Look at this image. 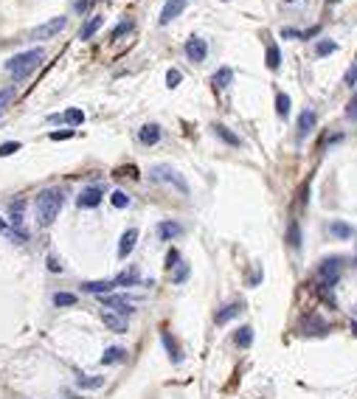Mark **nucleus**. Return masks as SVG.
Wrapping results in <instances>:
<instances>
[{"label":"nucleus","instance_id":"ea45409f","mask_svg":"<svg viewBox=\"0 0 357 399\" xmlns=\"http://www.w3.org/2000/svg\"><path fill=\"white\" fill-rule=\"evenodd\" d=\"M73 138V129H57V132H51V141H68Z\"/></svg>","mask_w":357,"mask_h":399},{"label":"nucleus","instance_id":"c85d7f7f","mask_svg":"<svg viewBox=\"0 0 357 399\" xmlns=\"http://www.w3.org/2000/svg\"><path fill=\"white\" fill-rule=\"evenodd\" d=\"M276 116L278 118L290 116V96H287V93H278V96H276Z\"/></svg>","mask_w":357,"mask_h":399},{"label":"nucleus","instance_id":"c03bdc74","mask_svg":"<svg viewBox=\"0 0 357 399\" xmlns=\"http://www.w3.org/2000/svg\"><path fill=\"white\" fill-rule=\"evenodd\" d=\"M48 270L51 273H62V264L57 261V256H48Z\"/></svg>","mask_w":357,"mask_h":399},{"label":"nucleus","instance_id":"473e14b6","mask_svg":"<svg viewBox=\"0 0 357 399\" xmlns=\"http://www.w3.org/2000/svg\"><path fill=\"white\" fill-rule=\"evenodd\" d=\"M62 121H68V124H82V121H85V112L76 110V107H70V110H65Z\"/></svg>","mask_w":357,"mask_h":399},{"label":"nucleus","instance_id":"e433bc0d","mask_svg":"<svg viewBox=\"0 0 357 399\" xmlns=\"http://www.w3.org/2000/svg\"><path fill=\"white\" fill-rule=\"evenodd\" d=\"M177 264H180V253H177V250H175V248H172V250H169V253H166V270H169V273H172V270H175V267H177Z\"/></svg>","mask_w":357,"mask_h":399},{"label":"nucleus","instance_id":"393cba45","mask_svg":"<svg viewBox=\"0 0 357 399\" xmlns=\"http://www.w3.org/2000/svg\"><path fill=\"white\" fill-rule=\"evenodd\" d=\"M23 208H26V200H14L9 205V219H11V225H14V228H23Z\"/></svg>","mask_w":357,"mask_h":399},{"label":"nucleus","instance_id":"bb28decb","mask_svg":"<svg viewBox=\"0 0 357 399\" xmlns=\"http://www.w3.org/2000/svg\"><path fill=\"white\" fill-rule=\"evenodd\" d=\"M76 385H79V388H87V391H96L104 385V377H85V374H79V377H76Z\"/></svg>","mask_w":357,"mask_h":399},{"label":"nucleus","instance_id":"aec40b11","mask_svg":"<svg viewBox=\"0 0 357 399\" xmlns=\"http://www.w3.org/2000/svg\"><path fill=\"white\" fill-rule=\"evenodd\" d=\"M127 360V349H121V346H110L102 354V366H116V363H124Z\"/></svg>","mask_w":357,"mask_h":399},{"label":"nucleus","instance_id":"37998d69","mask_svg":"<svg viewBox=\"0 0 357 399\" xmlns=\"http://www.w3.org/2000/svg\"><path fill=\"white\" fill-rule=\"evenodd\" d=\"M87 6H90V0H73V11H76V14H85Z\"/></svg>","mask_w":357,"mask_h":399},{"label":"nucleus","instance_id":"5701e85b","mask_svg":"<svg viewBox=\"0 0 357 399\" xmlns=\"http://www.w3.org/2000/svg\"><path fill=\"white\" fill-rule=\"evenodd\" d=\"M102 23H104V17H102V14H93V17H90V20H87V23H85V26H82L79 37H82V40H90V37H93V34H96V31H99V28H102Z\"/></svg>","mask_w":357,"mask_h":399},{"label":"nucleus","instance_id":"c9c22d12","mask_svg":"<svg viewBox=\"0 0 357 399\" xmlns=\"http://www.w3.org/2000/svg\"><path fill=\"white\" fill-rule=\"evenodd\" d=\"M180 79H183V73L177 68H172L169 73H166V87H172V90H175V87L180 85Z\"/></svg>","mask_w":357,"mask_h":399},{"label":"nucleus","instance_id":"1a4fd4ad","mask_svg":"<svg viewBox=\"0 0 357 399\" xmlns=\"http://www.w3.org/2000/svg\"><path fill=\"white\" fill-rule=\"evenodd\" d=\"M158 239L160 242H172V239H177V236H183V225L180 222H175V219H163V222H158Z\"/></svg>","mask_w":357,"mask_h":399},{"label":"nucleus","instance_id":"7ed1b4c3","mask_svg":"<svg viewBox=\"0 0 357 399\" xmlns=\"http://www.w3.org/2000/svg\"><path fill=\"white\" fill-rule=\"evenodd\" d=\"M149 177H152V180H158V183H166V186H175L180 194H189V192H192V188H189V183H186V177H183L177 169L166 166V163L152 166V169H149Z\"/></svg>","mask_w":357,"mask_h":399},{"label":"nucleus","instance_id":"dca6fc26","mask_svg":"<svg viewBox=\"0 0 357 399\" xmlns=\"http://www.w3.org/2000/svg\"><path fill=\"white\" fill-rule=\"evenodd\" d=\"M315 124H318V112L315 110H304L298 116V138H307L309 132L315 129Z\"/></svg>","mask_w":357,"mask_h":399},{"label":"nucleus","instance_id":"f257e3e1","mask_svg":"<svg viewBox=\"0 0 357 399\" xmlns=\"http://www.w3.org/2000/svg\"><path fill=\"white\" fill-rule=\"evenodd\" d=\"M34 205H37V222L51 225L65 205V192L62 188H43V192L37 194V202H34Z\"/></svg>","mask_w":357,"mask_h":399},{"label":"nucleus","instance_id":"0eeeda50","mask_svg":"<svg viewBox=\"0 0 357 399\" xmlns=\"http://www.w3.org/2000/svg\"><path fill=\"white\" fill-rule=\"evenodd\" d=\"M102 200H104L102 186H87V188H82V194L76 197V205L79 208H96Z\"/></svg>","mask_w":357,"mask_h":399},{"label":"nucleus","instance_id":"de8ad7c7","mask_svg":"<svg viewBox=\"0 0 357 399\" xmlns=\"http://www.w3.org/2000/svg\"><path fill=\"white\" fill-rule=\"evenodd\" d=\"M284 3H295V0H284Z\"/></svg>","mask_w":357,"mask_h":399},{"label":"nucleus","instance_id":"39448f33","mask_svg":"<svg viewBox=\"0 0 357 399\" xmlns=\"http://www.w3.org/2000/svg\"><path fill=\"white\" fill-rule=\"evenodd\" d=\"M65 26H68V17H53V20H48V23H43V26L34 28L31 40H51V37H57Z\"/></svg>","mask_w":357,"mask_h":399},{"label":"nucleus","instance_id":"f03ea898","mask_svg":"<svg viewBox=\"0 0 357 399\" xmlns=\"http://www.w3.org/2000/svg\"><path fill=\"white\" fill-rule=\"evenodd\" d=\"M45 59V51L43 48H31V51H23V53H14V56L6 62V70L14 76V82H23L26 76H31L34 70L40 68V62Z\"/></svg>","mask_w":357,"mask_h":399},{"label":"nucleus","instance_id":"3c124183","mask_svg":"<svg viewBox=\"0 0 357 399\" xmlns=\"http://www.w3.org/2000/svg\"><path fill=\"white\" fill-rule=\"evenodd\" d=\"M354 267H357V259H354Z\"/></svg>","mask_w":357,"mask_h":399},{"label":"nucleus","instance_id":"8fccbe9b","mask_svg":"<svg viewBox=\"0 0 357 399\" xmlns=\"http://www.w3.org/2000/svg\"><path fill=\"white\" fill-rule=\"evenodd\" d=\"M329 3H337V0H329Z\"/></svg>","mask_w":357,"mask_h":399},{"label":"nucleus","instance_id":"09e8293b","mask_svg":"<svg viewBox=\"0 0 357 399\" xmlns=\"http://www.w3.org/2000/svg\"><path fill=\"white\" fill-rule=\"evenodd\" d=\"M0 112H3V104H0Z\"/></svg>","mask_w":357,"mask_h":399},{"label":"nucleus","instance_id":"423d86ee","mask_svg":"<svg viewBox=\"0 0 357 399\" xmlns=\"http://www.w3.org/2000/svg\"><path fill=\"white\" fill-rule=\"evenodd\" d=\"M239 312H245V303H242V301H231V303H225V307H219L217 312H214V324L225 326V324H231Z\"/></svg>","mask_w":357,"mask_h":399},{"label":"nucleus","instance_id":"a211bd4d","mask_svg":"<svg viewBox=\"0 0 357 399\" xmlns=\"http://www.w3.org/2000/svg\"><path fill=\"white\" fill-rule=\"evenodd\" d=\"M214 135H217L222 144H228V146H242V138L231 127H225V124H214Z\"/></svg>","mask_w":357,"mask_h":399},{"label":"nucleus","instance_id":"6e6552de","mask_svg":"<svg viewBox=\"0 0 357 399\" xmlns=\"http://www.w3.org/2000/svg\"><path fill=\"white\" fill-rule=\"evenodd\" d=\"M186 56L192 59V62H205L208 56V45L203 37H189L186 40Z\"/></svg>","mask_w":357,"mask_h":399},{"label":"nucleus","instance_id":"f704fd0d","mask_svg":"<svg viewBox=\"0 0 357 399\" xmlns=\"http://www.w3.org/2000/svg\"><path fill=\"white\" fill-rule=\"evenodd\" d=\"M129 31H133V20H124V23H118V26L112 28V40L124 37V34H129Z\"/></svg>","mask_w":357,"mask_h":399},{"label":"nucleus","instance_id":"4be33fe9","mask_svg":"<svg viewBox=\"0 0 357 399\" xmlns=\"http://www.w3.org/2000/svg\"><path fill=\"white\" fill-rule=\"evenodd\" d=\"M82 290H85V293H93V295H110L112 290H116V284L112 281H87V284H82Z\"/></svg>","mask_w":357,"mask_h":399},{"label":"nucleus","instance_id":"f8f14e48","mask_svg":"<svg viewBox=\"0 0 357 399\" xmlns=\"http://www.w3.org/2000/svg\"><path fill=\"white\" fill-rule=\"evenodd\" d=\"M135 242H138V228H127L121 234V242H118V259H127L135 250Z\"/></svg>","mask_w":357,"mask_h":399},{"label":"nucleus","instance_id":"49530a36","mask_svg":"<svg viewBox=\"0 0 357 399\" xmlns=\"http://www.w3.org/2000/svg\"><path fill=\"white\" fill-rule=\"evenodd\" d=\"M3 231H6V222H3V217H0V234H3Z\"/></svg>","mask_w":357,"mask_h":399},{"label":"nucleus","instance_id":"20e7f679","mask_svg":"<svg viewBox=\"0 0 357 399\" xmlns=\"http://www.w3.org/2000/svg\"><path fill=\"white\" fill-rule=\"evenodd\" d=\"M99 301H102V307H107L110 312H116V315H121V318H127V315L135 312L133 301L124 298V295H99Z\"/></svg>","mask_w":357,"mask_h":399},{"label":"nucleus","instance_id":"2f4dec72","mask_svg":"<svg viewBox=\"0 0 357 399\" xmlns=\"http://www.w3.org/2000/svg\"><path fill=\"white\" fill-rule=\"evenodd\" d=\"M335 51H337V43H332V40H321L315 45V56H326V53H335Z\"/></svg>","mask_w":357,"mask_h":399},{"label":"nucleus","instance_id":"2eb2a0df","mask_svg":"<svg viewBox=\"0 0 357 399\" xmlns=\"http://www.w3.org/2000/svg\"><path fill=\"white\" fill-rule=\"evenodd\" d=\"M112 284H116V287H135V284H141L138 267H127V270H121L116 278H112Z\"/></svg>","mask_w":357,"mask_h":399},{"label":"nucleus","instance_id":"a878e982","mask_svg":"<svg viewBox=\"0 0 357 399\" xmlns=\"http://www.w3.org/2000/svg\"><path fill=\"white\" fill-rule=\"evenodd\" d=\"M265 62H267V68H270V70H278V65H281V51H278L276 43H267Z\"/></svg>","mask_w":357,"mask_h":399},{"label":"nucleus","instance_id":"412c9836","mask_svg":"<svg viewBox=\"0 0 357 399\" xmlns=\"http://www.w3.org/2000/svg\"><path fill=\"white\" fill-rule=\"evenodd\" d=\"M234 343L239 349H251L253 346V326H239L234 332Z\"/></svg>","mask_w":357,"mask_h":399},{"label":"nucleus","instance_id":"a18cd8bd","mask_svg":"<svg viewBox=\"0 0 357 399\" xmlns=\"http://www.w3.org/2000/svg\"><path fill=\"white\" fill-rule=\"evenodd\" d=\"M11 96H14V90H11V87H9V90H0V101H9Z\"/></svg>","mask_w":357,"mask_h":399},{"label":"nucleus","instance_id":"b1692460","mask_svg":"<svg viewBox=\"0 0 357 399\" xmlns=\"http://www.w3.org/2000/svg\"><path fill=\"white\" fill-rule=\"evenodd\" d=\"M287 245L293 250L301 248V225H298V219H290V225H287Z\"/></svg>","mask_w":357,"mask_h":399},{"label":"nucleus","instance_id":"58836bf2","mask_svg":"<svg viewBox=\"0 0 357 399\" xmlns=\"http://www.w3.org/2000/svg\"><path fill=\"white\" fill-rule=\"evenodd\" d=\"M9 236H11V242H17V245H23V242H28V234L23 228H11L9 231Z\"/></svg>","mask_w":357,"mask_h":399},{"label":"nucleus","instance_id":"4c0bfd02","mask_svg":"<svg viewBox=\"0 0 357 399\" xmlns=\"http://www.w3.org/2000/svg\"><path fill=\"white\" fill-rule=\"evenodd\" d=\"M17 149H20V144H17V141H6V144L0 146V158H9V155H14Z\"/></svg>","mask_w":357,"mask_h":399},{"label":"nucleus","instance_id":"ddd939ff","mask_svg":"<svg viewBox=\"0 0 357 399\" xmlns=\"http://www.w3.org/2000/svg\"><path fill=\"white\" fill-rule=\"evenodd\" d=\"M326 231H329V236L332 239H337V242H346V239H352V225L349 222H343V219H332L329 225H326Z\"/></svg>","mask_w":357,"mask_h":399},{"label":"nucleus","instance_id":"4468645a","mask_svg":"<svg viewBox=\"0 0 357 399\" xmlns=\"http://www.w3.org/2000/svg\"><path fill=\"white\" fill-rule=\"evenodd\" d=\"M102 324H104L110 332H116V335H124V332H127V318H121V315L110 312V309H104V312H102Z\"/></svg>","mask_w":357,"mask_h":399},{"label":"nucleus","instance_id":"7c9ffc66","mask_svg":"<svg viewBox=\"0 0 357 399\" xmlns=\"http://www.w3.org/2000/svg\"><path fill=\"white\" fill-rule=\"evenodd\" d=\"M76 295L73 293H57L53 295V307H76Z\"/></svg>","mask_w":357,"mask_h":399},{"label":"nucleus","instance_id":"72a5a7b5","mask_svg":"<svg viewBox=\"0 0 357 399\" xmlns=\"http://www.w3.org/2000/svg\"><path fill=\"white\" fill-rule=\"evenodd\" d=\"M110 202H112V208H127V205H129V194L112 192V194H110Z\"/></svg>","mask_w":357,"mask_h":399},{"label":"nucleus","instance_id":"9b49d317","mask_svg":"<svg viewBox=\"0 0 357 399\" xmlns=\"http://www.w3.org/2000/svg\"><path fill=\"white\" fill-rule=\"evenodd\" d=\"M160 340H163L166 354H169V360H172V363H180V360H183V354H180V343H177V337L172 335L169 329H160Z\"/></svg>","mask_w":357,"mask_h":399},{"label":"nucleus","instance_id":"a19ab883","mask_svg":"<svg viewBox=\"0 0 357 399\" xmlns=\"http://www.w3.org/2000/svg\"><path fill=\"white\" fill-rule=\"evenodd\" d=\"M346 85H349V87H357V62L346 70Z\"/></svg>","mask_w":357,"mask_h":399},{"label":"nucleus","instance_id":"79ce46f5","mask_svg":"<svg viewBox=\"0 0 357 399\" xmlns=\"http://www.w3.org/2000/svg\"><path fill=\"white\" fill-rule=\"evenodd\" d=\"M346 118H352V121H357V96L349 101V107H346Z\"/></svg>","mask_w":357,"mask_h":399},{"label":"nucleus","instance_id":"9d476101","mask_svg":"<svg viewBox=\"0 0 357 399\" xmlns=\"http://www.w3.org/2000/svg\"><path fill=\"white\" fill-rule=\"evenodd\" d=\"M186 3H189V0H166L163 11H160V26H169L175 17H180L183 9H186Z\"/></svg>","mask_w":357,"mask_h":399},{"label":"nucleus","instance_id":"6ab92c4d","mask_svg":"<svg viewBox=\"0 0 357 399\" xmlns=\"http://www.w3.org/2000/svg\"><path fill=\"white\" fill-rule=\"evenodd\" d=\"M304 332H307V335H326V332H329V326H326L324 318H318V315H309V318L304 320Z\"/></svg>","mask_w":357,"mask_h":399},{"label":"nucleus","instance_id":"cd10ccee","mask_svg":"<svg viewBox=\"0 0 357 399\" xmlns=\"http://www.w3.org/2000/svg\"><path fill=\"white\" fill-rule=\"evenodd\" d=\"M231 82H234V70L231 68H219L217 73H214V85L217 87H228Z\"/></svg>","mask_w":357,"mask_h":399},{"label":"nucleus","instance_id":"f3484780","mask_svg":"<svg viewBox=\"0 0 357 399\" xmlns=\"http://www.w3.org/2000/svg\"><path fill=\"white\" fill-rule=\"evenodd\" d=\"M138 141L144 146H155L160 141V127L158 124H144V127L138 129Z\"/></svg>","mask_w":357,"mask_h":399},{"label":"nucleus","instance_id":"c756f323","mask_svg":"<svg viewBox=\"0 0 357 399\" xmlns=\"http://www.w3.org/2000/svg\"><path fill=\"white\" fill-rule=\"evenodd\" d=\"M189 273H192V267H189L186 261H180V264L175 267V273H172V284H186Z\"/></svg>","mask_w":357,"mask_h":399}]
</instances>
